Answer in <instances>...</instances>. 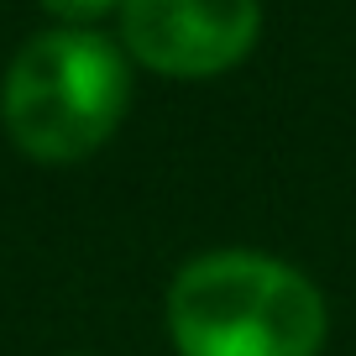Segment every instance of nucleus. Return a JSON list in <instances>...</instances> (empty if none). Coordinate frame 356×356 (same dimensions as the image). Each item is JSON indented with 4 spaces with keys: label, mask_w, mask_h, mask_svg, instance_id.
Masks as SVG:
<instances>
[{
    "label": "nucleus",
    "mask_w": 356,
    "mask_h": 356,
    "mask_svg": "<svg viewBox=\"0 0 356 356\" xmlns=\"http://www.w3.org/2000/svg\"><path fill=\"white\" fill-rule=\"evenodd\" d=\"M68 356H89V351H68Z\"/></svg>",
    "instance_id": "nucleus-5"
},
{
    "label": "nucleus",
    "mask_w": 356,
    "mask_h": 356,
    "mask_svg": "<svg viewBox=\"0 0 356 356\" xmlns=\"http://www.w3.org/2000/svg\"><path fill=\"white\" fill-rule=\"evenodd\" d=\"M58 26H95L100 16H115L121 0H37Z\"/></svg>",
    "instance_id": "nucleus-4"
},
{
    "label": "nucleus",
    "mask_w": 356,
    "mask_h": 356,
    "mask_svg": "<svg viewBox=\"0 0 356 356\" xmlns=\"http://www.w3.org/2000/svg\"><path fill=\"white\" fill-rule=\"evenodd\" d=\"M325 330L320 289L267 252H204L168 283V341L178 356H320Z\"/></svg>",
    "instance_id": "nucleus-1"
},
{
    "label": "nucleus",
    "mask_w": 356,
    "mask_h": 356,
    "mask_svg": "<svg viewBox=\"0 0 356 356\" xmlns=\"http://www.w3.org/2000/svg\"><path fill=\"white\" fill-rule=\"evenodd\" d=\"M121 47L163 79H215L262 37V0H121Z\"/></svg>",
    "instance_id": "nucleus-3"
},
{
    "label": "nucleus",
    "mask_w": 356,
    "mask_h": 356,
    "mask_svg": "<svg viewBox=\"0 0 356 356\" xmlns=\"http://www.w3.org/2000/svg\"><path fill=\"white\" fill-rule=\"evenodd\" d=\"M131 58L95 26H47L0 79V126L37 163H84L126 121Z\"/></svg>",
    "instance_id": "nucleus-2"
}]
</instances>
